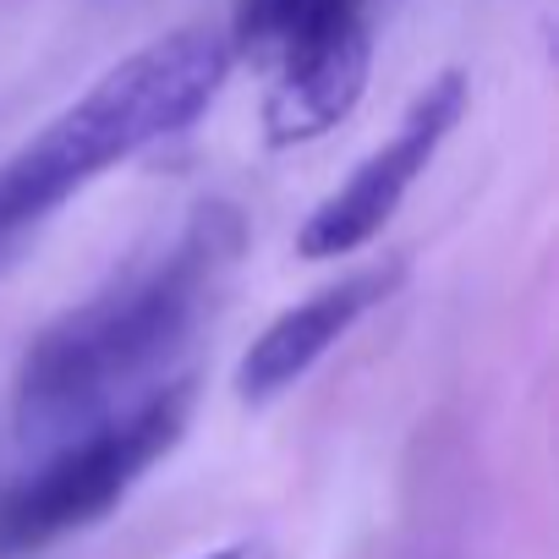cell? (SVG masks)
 I'll return each mask as SVG.
<instances>
[{"mask_svg": "<svg viewBox=\"0 0 559 559\" xmlns=\"http://www.w3.org/2000/svg\"><path fill=\"white\" fill-rule=\"evenodd\" d=\"M230 258L236 219L225 209H203L170 241V252L116 274L99 297L39 330L12 390L17 439L56 444L143 401L209 319Z\"/></svg>", "mask_w": 559, "mask_h": 559, "instance_id": "obj_1", "label": "cell"}, {"mask_svg": "<svg viewBox=\"0 0 559 559\" xmlns=\"http://www.w3.org/2000/svg\"><path fill=\"white\" fill-rule=\"evenodd\" d=\"M230 61V45L209 28L165 34L110 67L83 99L45 121V132L0 159V269L72 192L99 181L110 165L154 148L159 138L192 127L214 105Z\"/></svg>", "mask_w": 559, "mask_h": 559, "instance_id": "obj_2", "label": "cell"}, {"mask_svg": "<svg viewBox=\"0 0 559 559\" xmlns=\"http://www.w3.org/2000/svg\"><path fill=\"white\" fill-rule=\"evenodd\" d=\"M192 384H154L105 423L56 439L50 455L0 488V559H28L94 521H105L187 433Z\"/></svg>", "mask_w": 559, "mask_h": 559, "instance_id": "obj_3", "label": "cell"}, {"mask_svg": "<svg viewBox=\"0 0 559 559\" xmlns=\"http://www.w3.org/2000/svg\"><path fill=\"white\" fill-rule=\"evenodd\" d=\"M461 116H466V72H439L412 99L401 127L308 214V225L297 230V252L302 258H352L357 247H368L395 219L406 192L423 181V170L433 165L444 138L461 127Z\"/></svg>", "mask_w": 559, "mask_h": 559, "instance_id": "obj_4", "label": "cell"}, {"mask_svg": "<svg viewBox=\"0 0 559 559\" xmlns=\"http://www.w3.org/2000/svg\"><path fill=\"white\" fill-rule=\"evenodd\" d=\"M373 72V39H368V7H352L313 34L274 50L263 78V138L269 148H297L324 132H335L368 94Z\"/></svg>", "mask_w": 559, "mask_h": 559, "instance_id": "obj_5", "label": "cell"}, {"mask_svg": "<svg viewBox=\"0 0 559 559\" xmlns=\"http://www.w3.org/2000/svg\"><path fill=\"white\" fill-rule=\"evenodd\" d=\"M401 286V263H368V269H352L341 274L335 286L313 292L308 302L280 313L236 362V401L241 406H269L280 401L292 384H302L324 357L330 346H341L357 319H368L390 292Z\"/></svg>", "mask_w": 559, "mask_h": 559, "instance_id": "obj_6", "label": "cell"}, {"mask_svg": "<svg viewBox=\"0 0 559 559\" xmlns=\"http://www.w3.org/2000/svg\"><path fill=\"white\" fill-rule=\"evenodd\" d=\"M203 559H247V548H241V543H230V548H214V554H203Z\"/></svg>", "mask_w": 559, "mask_h": 559, "instance_id": "obj_7", "label": "cell"}]
</instances>
